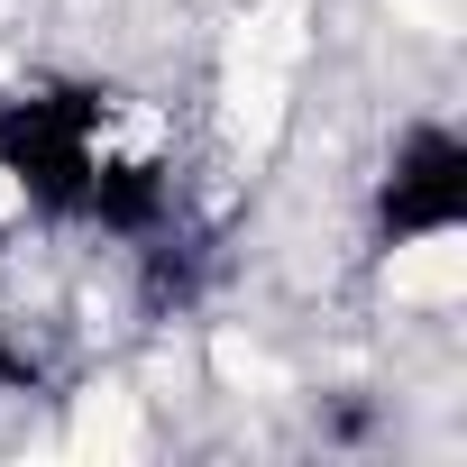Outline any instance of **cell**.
Here are the masks:
<instances>
[{
	"label": "cell",
	"mask_w": 467,
	"mask_h": 467,
	"mask_svg": "<svg viewBox=\"0 0 467 467\" xmlns=\"http://www.w3.org/2000/svg\"><path fill=\"white\" fill-rule=\"evenodd\" d=\"M19 367H28V358H19V330H10V312H0V385H10Z\"/></svg>",
	"instance_id": "cell-3"
},
{
	"label": "cell",
	"mask_w": 467,
	"mask_h": 467,
	"mask_svg": "<svg viewBox=\"0 0 467 467\" xmlns=\"http://www.w3.org/2000/svg\"><path fill=\"white\" fill-rule=\"evenodd\" d=\"M0 174L10 192L65 229L156 239L174 220V147L129 92L101 83H37L0 101Z\"/></svg>",
	"instance_id": "cell-1"
},
{
	"label": "cell",
	"mask_w": 467,
	"mask_h": 467,
	"mask_svg": "<svg viewBox=\"0 0 467 467\" xmlns=\"http://www.w3.org/2000/svg\"><path fill=\"white\" fill-rule=\"evenodd\" d=\"M376 248H449L467 229V138L449 119H412L376 174Z\"/></svg>",
	"instance_id": "cell-2"
}]
</instances>
